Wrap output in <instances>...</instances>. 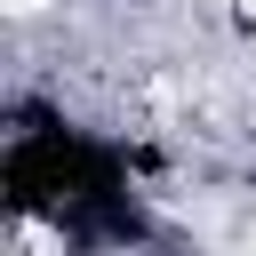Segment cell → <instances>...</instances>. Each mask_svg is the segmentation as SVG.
<instances>
[{
  "label": "cell",
  "mask_w": 256,
  "mask_h": 256,
  "mask_svg": "<svg viewBox=\"0 0 256 256\" xmlns=\"http://www.w3.org/2000/svg\"><path fill=\"white\" fill-rule=\"evenodd\" d=\"M0 200H8L16 240H40L48 256H152L168 240L136 136H120L40 88H24L8 104Z\"/></svg>",
  "instance_id": "6da1fadb"
}]
</instances>
